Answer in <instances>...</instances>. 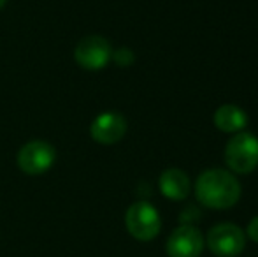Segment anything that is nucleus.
I'll use <instances>...</instances> for the list:
<instances>
[{
  "instance_id": "obj_1",
  "label": "nucleus",
  "mask_w": 258,
  "mask_h": 257,
  "mask_svg": "<svg viewBox=\"0 0 258 257\" xmlns=\"http://www.w3.org/2000/svg\"><path fill=\"white\" fill-rule=\"evenodd\" d=\"M195 195L207 208L225 210L241 197V185L234 173L225 169H206L195 183Z\"/></svg>"
},
{
  "instance_id": "obj_2",
  "label": "nucleus",
  "mask_w": 258,
  "mask_h": 257,
  "mask_svg": "<svg viewBox=\"0 0 258 257\" xmlns=\"http://www.w3.org/2000/svg\"><path fill=\"white\" fill-rule=\"evenodd\" d=\"M225 161L230 171L248 175L258 166V137L249 132L234 134L225 148Z\"/></svg>"
},
{
  "instance_id": "obj_3",
  "label": "nucleus",
  "mask_w": 258,
  "mask_h": 257,
  "mask_svg": "<svg viewBox=\"0 0 258 257\" xmlns=\"http://www.w3.org/2000/svg\"><path fill=\"white\" fill-rule=\"evenodd\" d=\"M126 231L139 241H151L160 233V215L148 201H137L125 213Z\"/></svg>"
},
{
  "instance_id": "obj_4",
  "label": "nucleus",
  "mask_w": 258,
  "mask_h": 257,
  "mask_svg": "<svg viewBox=\"0 0 258 257\" xmlns=\"http://www.w3.org/2000/svg\"><path fill=\"white\" fill-rule=\"evenodd\" d=\"M246 234L239 226L230 222L216 224L207 234V247L218 257H235L244 250Z\"/></svg>"
},
{
  "instance_id": "obj_5",
  "label": "nucleus",
  "mask_w": 258,
  "mask_h": 257,
  "mask_svg": "<svg viewBox=\"0 0 258 257\" xmlns=\"http://www.w3.org/2000/svg\"><path fill=\"white\" fill-rule=\"evenodd\" d=\"M112 57L111 42L100 35H86L78 42L74 49L76 62L83 69L88 71H99L109 64Z\"/></svg>"
},
{
  "instance_id": "obj_6",
  "label": "nucleus",
  "mask_w": 258,
  "mask_h": 257,
  "mask_svg": "<svg viewBox=\"0 0 258 257\" xmlns=\"http://www.w3.org/2000/svg\"><path fill=\"white\" fill-rule=\"evenodd\" d=\"M54 148L46 141H28L18 153V166L25 175H42L54 164Z\"/></svg>"
},
{
  "instance_id": "obj_7",
  "label": "nucleus",
  "mask_w": 258,
  "mask_h": 257,
  "mask_svg": "<svg viewBox=\"0 0 258 257\" xmlns=\"http://www.w3.org/2000/svg\"><path fill=\"white\" fill-rule=\"evenodd\" d=\"M204 250V236L195 226H179L167 240L169 257H199Z\"/></svg>"
},
{
  "instance_id": "obj_8",
  "label": "nucleus",
  "mask_w": 258,
  "mask_h": 257,
  "mask_svg": "<svg viewBox=\"0 0 258 257\" xmlns=\"http://www.w3.org/2000/svg\"><path fill=\"white\" fill-rule=\"evenodd\" d=\"M126 132V120L121 113L105 111L100 113L90 125V134L93 141L100 144H114L123 139Z\"/></svg>"
},
{
  "instance_id": "obj_9",
  "label": "nucleus",
  "mask_w": 258,
  "mask_h": 257,
  "mask_svg": "<svg viewBox=\"0 0 258 257\" xmlns=\"http://www.w3.org/2000/svg\"><path fill=\"white\" fill-rule=\"evenodd\" d=\"M158 185L162 194L170 201H183L188 197L191 190L190 178L186 176V173L181 171L177 168H170L160 175Z\"/></svg>"
},
{
  "instance_id": "obj_10",
  "label": "nucleus",
  "mask_w": 258,
  "mask_h": 257,
  "mask_svg": "<svg viewBox=\"0 0 258 257\" xmlns=\"http://www.w3.org/2000/svg\"><path fill=\"white\" fill-rule=\"evenodd\" d=\"M214 125L221 132H230V134L242 132V129L248 125V115L239 106L225 104V106L218 108L216 113H214Z\"/></svg>"
},
{
  "instance_id": "obj_11",
  "label": "nucleus",
  "mask_w": 258,
  "mask_h": 257,
  "mask_svg": "<svg viewBox=\"0 0 258 257\" xmlns=\"http://www.w3.org/2000/svg\"><path fill=\"white\" fill-rule=\"evenodd\" d=\"M111 59L114 60V64L119 65V67H128V65L134 64V60H136V55H134L132 49L119 48V49H116V52H112Z\"/></svg>"
},
{
  "instance_id": "obj_12",
  "label": "nucleus",
  "mask_w": 258,
  "mask_h": 257,
  "mask_svg": "<svg viewBox=\"0 0 258 257\" xmlns=\"http://www.w3.org/2000/svg\"><path fill=\"white\" fill-rule=\"evenodd\" d=\"M199 217H201L199 208H195V206H188V208L183 210L179 220L183 222V226H195V222L199 220Z\"/></svg>"
},
{
  "instance_id": "obj_13",
  "label": "nucleus",
  "mask_w": 258,
  "mask_h": 257,
  "mask_svg": "<svg viewBox=\"0 0 258 257\" xmlns=\"http://www.w3.org/2000/svg\"><path fill=\"white\" fill-rule=\"evenodd\" d=\"M248 236L251 238L255 243H258V215L255 219H251V222H249L248 226Z\"/></svg>"
},
{
  "instance_id": "obj_14",
  "label": "nucleus",
  "mask_w": 258,
  "mask_h": 257,
  "mask_svg": "<svg viewBox=\"0 0 258 257\" xmlns=\"http://www.w3.org/2000/svg\"><path fill=\"white\" fill-rule=\"evenodd\" d=\"M6 2H7V0H0V9H2V7L6 6Z\"/></svg>"
}]
</instances>
